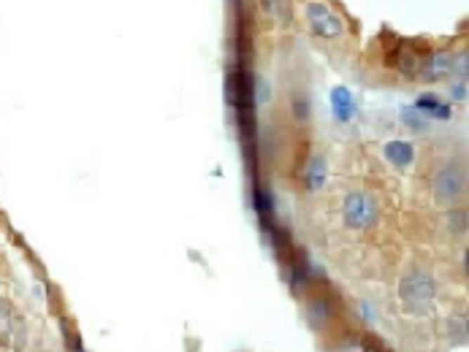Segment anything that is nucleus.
I'll return each mask as SVG.
<instances>
[{"label":"nucleus","mask_w":469,"mask_h":352,"mask_svg":"<svg viewBox=\"0 0 469 352\" xmlns=\"http://www.w3.org/2000/svg\"><path fill=\"white\" fill-rule=\"evenodd\" d=\"M467 193V168L461 163H445L434 176V201L439 206H456Z\"/></svg>","instance_id":"obj_1"},{"label":"nucleus","mask_w":469,"mask_h":352,"mask_svg":"<svg viewBox=\"0 0 469 352\" xmlns=\"http://www.w3.org/2000/svg\"><path fill=\"white\" fill-rule=\"evenodd\" d=\"M380 217V209H377V201L369 198L366 193H350L342 204V220L347 228L353 230H366L372 228Z\"/></svg>","instance_id":"obj_2"},{"label":"nucleus","mask_w":469,"mask_h":352,"mask_svg":"<svg viewBox=\"0 0 469 352\" xmlns=\"http://www.w3.org/2000/svg\"><path fill=\"white\" fill-rule=\"evenodd\" d=\"M399 296L410 306H426L437 296V282L426 271H413V274H407L399 282Z\"/></svg>","instance_id":"obj_3"},{"label":"nucleus","mask_w":469,"mask_h":352,"mask_svg":"<svg viewBox=\"0 0 469 352\" xmlns=\"http://www.w3.org/2000/svg\"><path fill=\"white\" fill-rule=\"evenodd\" d=\"M307 19H309V30L320 38H339L345 33V22L337 11L320 0L307 3Z\"/></svg>","instance_id":"obj_4"},{"label":"nucleus","mask_w":469,"mask_h":352,"mask_svg":"<svg viewBox=\"0 0 469 352\" xmlns=\"http://www.w3.org/2000/svg\"><path fill=\"white\" fill-rule=\"evenodd\" d=\"M331 106H334V114H337L339 122H350L356 117V100H353L350 90H345V87L331 90Z\"/></svg>","instance_id":"obj_5"},{"label":"nucleus","mask_w":469,"mask_h":352,"mask_svg":"<svg viewBox=\"0 0 469 352\" xmlns=\"http://www.w3.org/2000/svg\"><path fill=\"white\" fill-rule=\"evenodd\" d=\"M331 317H334V306H331L328 298H315V301L307 306V320L312 322L315 331H323Z\"/></svg>","instance_id":"obj_6"},{"label":"nucleus","mask_w":469,"mask_h":352,"mask_svg":"<svg viewBox=\"0 0 469 352\" xmlns=\"http://www.w3.org/2000/svg\"><path fill=\"white\" fill-rule=\"evenodd\" d=\"M423 68H426V71H420V74L426 76L429 82L445 79V76L453 71V57L448 55V52H437V55H432L429 60H423Z\"/></svg>","instance_id":"obj_7"},{"label":"nucleus","mask_w":469,"mask_h":352,"mask_svg":"<svg viewBox=\"0 0 469 352\" xmlns=\"http://www.w3.org/2000/svg\"><path fill=\"white\" fill-rule=\"evenodd\" d=\"M323 182H326V160H323V155H312L304 168V187L315 193L323 187Z\"/></svg>","instance_id":"obj_8"},{"label":"nucleus","mask_w":469,"mask_h":352,"mask_svg":"<svg viewBox=\"0 0 469 352\" xmlns=\"http://www.w3.org/2000/svg\"><path fill=\"white\" fill-rule=\"evenodd\" d=\"M385 157L394 163V166H410L415 157V149L413 144H407V141H388L385 144Z\"/></svg>","instance_id":"obj_9"},{"label":"nucleus","mask_w":469,"mask_h":352,"mask_svg":"<svg viewBox=\"0 0 469 352\" xmlns=\"http://www.w3.org/2000/svg\"><path fill=\"white\" fill-rule=\"evenodd\" d=\"M415 109L420 114H429L434 119H451V109L442 100H437L434 95H420L418 103H415Z\"/></svg>","instance_id":"obj_10"},{"label":"nucleus","mask_w":469,"mask_h":352,"mask_svg":"<svg viewBox=\"0 0 469 352\" xmlns=\"http://www.w3.org/2000/svg\"><path fill=\"white\" fill-rule=\"evenodd\" d=\"M401 119H404V125H407V128L418 130V133H423V130H426V119L420 117L418 109H404V112H401Z\"/></svg>","instance_id":"obj_11"},{"label":"nucleus","mask_w":469,"mask_h":352,"mask_svg":"<svg viewBox=\"0 0 469 352\" xmlns=\"http://www.w3.org/2000/svg\"><path fill=\"white\" fill-rule=\"evenodd\" d=\"M8 331H11V306L0 301V334L8 336Z\"/></svg>","instance_id":"obj_12"},{"label":"nucleus","mask_w":469,"mask_h":352,"mask_svg":"<svg viewBox=\"0 0 469 352\" xmlns=\"http://www.w3.org/2000/svg\"><path fill=\"white\" fill-rule=\"evenodd\" d=\"M451 225H453V230H464V228H467V211H464V209H458V211L453 209Z\"/></svg>","instance_id":"obj_13"},{"label":"nucleus","mask_w":469,"mask_h":352,"mask_svg":"<svg viewBox=\"0 0 469 352\" xmlns=\"http://www.w3.org/2000/svg\"><path fill=\"white\" fill-rule=\"evenodd\" d=\"M293 109H296V117H299V119H307V117H309V100H307V98H301V95H296Z\"/></svg>","instance_id":"obj_14"},{"label":"nucleus","mask_w":469,"mask_h":352,"mask_svg":"<svg viewBox=\"0 0 469 352\" xmlns=\"http://www.w3.org/2000/svg\"><path fill=\"white\" fill-rule=\"evenodd\" d=\"M453 98H456V100H464V98H467V79H461V84L453 87Z\"/></svg>","instance_id":"obj_15"},{"label":"nucleus","mask_w":469,"mask_h":352,"mask_svg":"<svg viewBox=\"0 0 469 352\" xmlns=\"http://www.w3.org/2000/svg\"><path fill=\"white\" fill-rule=\"evenodd\" d=\"M82 352H84V350H82Z\"/></svg>","instance_id":"obj_16"}]
</instances>
